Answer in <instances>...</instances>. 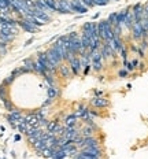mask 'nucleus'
I'll return each instance as SVG.
<instances>
[{"instance_id":"nucleus-22","label":"nucleus","mask_w":148,"mask_h":159,"mask_svg":"<svg viewBox=\"0 0 148 159\" xmlns=\"http://www.w3.org/2000/svg\"><path fill=\"white\" fill-rule=\"evenodd\" d=\"M24 66L25 67H28L30 72H33V69H34V60L33 59H25Z\"/></svg>"},{"instance_id":"nucleus-29","label":"nucleus","mask_w":148,"mask_h":159,"mask_svg":"<svg viewBox=\"0 0 148 159\" xmlns=\"http://www.w3.org/2000/svg\"><path fill=\"white\" fill-rule=\"evenodd\" d=\"M4 107H6V110H8V111L11 112V111H14V110H15V108H14V106H12L11 104V102H10V100H6V102H4Z\"/></svg>"},{"instance_id":"nucleus-15","label":"nucleus","mask_w":148,"mask_h":159,"mask_svg":"<svg viewBox=\"0 0 148 159\" xmlns=\"http://www.w3.org/2000/svg\"><path fill=\"white\" fill-rule=\"evenodd\" d=\"M16 22H18V26H21L24 30H26V32H29V33H34V32L39 30L37 26H34V25H32V24H29L28 21H25L24 18H22V19H16Z\"/></svg>"},{"instance_id":"nucleus-24","label":"nucleus","mask_w":148,"mask_h":159,"mask_svg":"<svg viewBox=\"0 0 148 159\" xmlns=\"http://www.w3.org/2000/svg\"><path fill=\"white\" fill-rule=\"evenodd\" d=\"M47 6L52 10V12H56V0H44Z\"/></svg>"},{"instance_id":"nucleus-25","label":"nucleus","mask_w":148,"mask_h":159,"mask_svg":"<svg viewBox=\"0 0 148 159\" xmlns=\"http://www.w3.org/2000/svg\"><path fill=\"white\" fill-rule=\"evenodd\" d=\"M111 0H93V4L95 6H99V7H104V6H107L110 4Z\"/></svg>"},{"instance_id":"nucleus-19","label":"nucleus","mask_w":148,"mask_h":159,"mask_svg":"<svg viewBox=\"0 0 148 159\" xmlns=\"http://www.w3.org/2000/svg\"><path fill=\"white\" fill-rule=\"evenodd\" d=\"M58 89H56V87L55 85H49L48 88H47V95H48V99H51V100H54L58 96Z\"/></svg>"},{"instance_id":"nucleus-4","label":"nucleus","mask_w":148,"mask_h":159,"mask_svg":"<svg viewBox=\"0 0 148 159\" xmlns=\"http://www.w3.org/2000/svg\"><path fill=\"white\" fill-rule=\"evenodd\" d=\"M130 11H132L134 22H140V21L144 18V4L143 3L133 4L132 7H130Z\"/></svg>"},{"instance_id":"nucleus-12","label":"nucleus","mask_w":148,"mask_h":159,"mask_svg":"<svg viewBox=\"0 0 148 159\" xmlns=\"http://www.w3.org/2000/svg\"><path fill=\"white\" fill-rule=\"evenodd\" d=\"M108 44L111 45V48L117 52V54H118V52L122 49V47H125L124 39H122L121 36H114V37H112V40H110V41H108Z\"/></svg>"},{"instance_id":"nucleus-27","label":"nucleus","mask_w":148,"mask_h":159,"mask_svg":"<svg viewBox=\"0 0 148 159\" xmlns=\"http://www.w3.org/2000/svg\"><path fill=\"white\" fill-rule=\"evenodd\" d=\"M139 47H140L143 51L148 49V39H141L140 43H139Z\"/></svg>"},{"instance_id":"nucleus-21","label":"nucleus","mask_w":148,"mask_h":159,"mask_svg":"<svg viewBox=\"0 0 148 159\" xmlns=\"http://www.w3.org/2000/svg\"><path fill=\"white\" fill-rule=\"evenodd\" d=\"M122 66H124V69H126L129 73H133L136 69L133 67V64H132V62L130 60H128V59H124V62H122Z\"/></svg>"},{"instance_id":"nucleus-36","label":"nucleus","mask_w":148,"mask_h":159,"mask_svg":"<svg viewBox=\"0 0 148 159\" xmlns=\"http://www.w3.org/2000/svg\"><path fill=\"white\" fill-rule=\"evenodd\" d=\"M32 41H33V39H30V40H28V41H26V44H25V45H29V44H30V43H32Z\"/></svg>"},{"instance_id":"nucleus-26","label":"nucleus","mask_w":148,"mask_h":159,"mask_svg":"<svg viewBox=\"0 0 148 159\" xmlns=\"http://www.w3.org/2000/svg\"><path fill=\"white\" fill-rule=\"evenodd\" d=\"M129 74H130V73H129L126 69H124V67L118 70V77H121V78H126V77H129Z\"/></svg>"},{"instance_id":"nucleus-17","label":"nucleus","mask_w":148,"mask_h":159,"mask_svg":"<svg viewBox=\"0 0 148 159\" xmlns=\"http://www.w3.org/2000/svg\"><path fill=\"white\" fill-rule=\"evenodd\" d=\"M78 123V118L76 117V114H70L64 118V125L66 126H76Z\"/></svg>"},{"instance_id":"nucleus-32","label":"nucleus","mask_w":148,"mask_h":159,"mask_svg":"<svg viewBox=\"0 0 148 159\" xmlns=\"http://www.w3.org/2000/svg\"><path fill=\"white\" fill-rule=\"evenodd\" d=\"M139 63H140V62H139V59H133L132 60V64H133V67H134V69L139 67Z\"/></svg>"},{"instance_id":"nucleus-6","label":"nucleus","mask_w":148,"mask_h":159,"mask_svg":"<svg viewBox=\"0 0 148 159\" xmlns=\"http://www.w3.org/2000/svg\"><path fill=\"white\" fill-rule=\"evenodd\" d=\"M91 106L95 108H106L110 106V100L103 96H93L91 99Z\"/></svg>"},{"instance_id":"nucleus-35","label":"nucleus","mask_w":148,"mask_h":159,"mask_svg":"<svg viewBox=\"0 0 148 159\" xmlns=\"http://www.w3.org/2000/svg\"><path fill=\"white\" fill-rule=\"evenodd\" d=\"M14 139H15L16 141H19V140H21V136H19V135H15V137H14Z\"/></svg>"},{"instance_id":"nucleus-33","label":"nucleus","mask_w":148,"mask_h":159,"mask_svg":"<svg viewBox=\"0 0 148 159\" xmlns=\"http://www.w3.org/2000/svg\"><path fill=\"white\" fill-rule=\"evenodd\" d=\"M144 16L145 18H148V1L144 4Z\"/></svg>"},{"instance_id":"nucleus-5","label":"nucleus","mask_w":148,"mask_h":159,"mask_svg":"<svg viewBox=\"0 0 148 159\" xmlns=\"http://www.w3.org/2000/svg\"><path fill=\"white\" fill-rule=\"evenodd\" d=\"M69 67L71 70L73 76H80L81 73H82V66H81V62H80V56H73L71 59L67 62Z\"/></svg>"},{"instance_id":"nucleus-1","label":"nucleus","mask_w":148,"mask_h":159,"mask_svg":"<svg viewBox=\"0 0 148 159\" xmlns=\"http://www.w3.org/2000/svg\"><path fill=\"white\" fill-rule=\"evenodd\" d=\"M97 30H99V36L103 43H108L110 40H112V37L115 36L114 34V28L107 19H102L97 22Z\"/></svg>"},{"instance_id":"nucleus-23","label":"nucleus","mask_w":148,"mask_h":159,"mask_svg":"<svg viewBox=\"0 0 148 159\" xmlns=\"http://www.w3.org/2000/svg\"><path fill=\"white\" fill-rule=\"evenodd\" d=\"M128 52H129V49H128V47L125 45V47H122V49L118 52V55H121L122 60H124V59H128Z\"/></svg>"},{"instance_id":"nucleus-14","label":"nucleus","mask_w":148,"mask_h":159,"mask_svg":"<svg viewBox=\"0 0 148 159\" xmlns=\"http://www.w3.org/2000/svg\"><path fill=\"white\" fill-rule=\"evenodd\" d=\"M76 117L78 119H87V118H91L89 117V108H88V106H85V104H80L78 107H77V110H76Z\"/></svg>"},{"instance_id":"nucleus-7","label":"nucleus","mask_w":148,"mask_h":159,"mask_svg":"<svg viewBox=\"0 0 148 159\" xmlns=\"http://www.w3.org/2000/svg\"><path fill=\"white\" fill-rule=\"evenodd\" d=\"M70 7L71 12H78V14H87L89 11V8L81 0H70Z\"/></svg>"},{"instance_id":"nucleus-3","label":"nucleus","mask_w":148,"mask_h":159,"mask_svg":"<svg viewBox=\"0 0 148 159\" xmlns=\"http://www.w3.org/2000/svg\"><path fill=\"white\" fill-rule=\"evenodd\" d=\"M99 51H100V54H102V56H103V59L106 60V62H110V60H112V59H117V56H118V54L112 49L111 45H110L108 43L102 44V47L99 48Z\"/></svg>"},{"instance_id":"nucleus-16","label":"nucleus","mask_w":148,"mask_h":159,"mask_svg":"<svg viewBox=\"0 0 148 159\" xmlns=\"http://www.w3.org/2000/svg\"><path fill=\"white\" fill-rule=\"evenodd\" d=\"M97 129V126H92V125H84L80 129V136L82 137H89V136H95V130Z\"/></svg>"},{"instance_id":"nucleus-9","label":"nucleus","mask_w":148,"mask_h":159,"mask_svg":"<svg viewBox=\"0 0 148 159\" xmlns=\"http://www.w3.org/2000/svg\"><path fill=\"white\" fill-rule=\"evenodd\" d=\"M56 12H59V14H71L70 0H56Z\"/></svg>"},{"instance_id":"nucleus-10","label":"nucleus","mask_w":148,"mask_h":159,"mask_svg":"<svg viewBox=\"0 0 148 159\" xmlns=\"http://www.w3.org/2000/svg\"><path fill=\"white\" fill-rule=\"evenodd\" d=\"M80 136V129L76 126H66V129H64V133H63V137L66 140H70V141H73L74 143V139L76 137H78Z\"/></svg>"},{"instance_id":"nucleus-13","label":"nucleus","mask_w":148,"mask_h":159,"mask_svg":"<svg viewBox=\"0 0 148 159\" xmlns=\"http://www.w3.org/2000/svg\"><path fill=\"white\" fill-rule=\"evenodd\" d=\"M58 73H59L60 77L64 80H70L73 77V73H71V70H70V67H69V64L63 63V62L58 66Z\"/></svg>"},{"instance_id":"nucleus-31","label":"nucleus","mask_w":148,"mask_h":159,"mask_svg":"<svg viewBox=\"0 0 148 159\" xmlns=\"http://www.w3.org/2000/svg\"><path fill=\"white\" fill-rule=\"evenodd\" d=\"M137 55L140 56V58H145V51H143V49L139 47V49H137Z\"/></svg>"},{"instance_id":"nucleus-34","label":"nucleus","mask_w":148,"mask_h":159,"mask_svg":"<svg viewBox=\"0 0 148 159\" xmlns=\"http://www.w3.org/2000/svg\"><path fill=\"white\" fill-rule=\"evenodd\" d=\"M137 69H140V70H144V69H145V63H144V62H140V63H139V67H137Z\"/></svg>"},{"instance_id":"nucleus-2","label":"nucleus","mask_w":148,"mask_h":159,"mask_svg":"<svg viewBox=\"0 0 148 159\" xmlns=\"http://www.w3.org/2000/svg\"><path fill=\"white\" fill-rule=\"evenodd\" d=\"M91 67L95 73H100L104 69V59L99 49L93 51L92 54V60H91Z\"/></svg>"},{"instance_id":"nucleus-20","label":"nucleus","mask_w":148,"mask_h":159,"mask_svg":"<svg viewBox=\"0 0 148 159\" xmlns=\"http://www.w3.org/2000/svg\"><path fill=\"white\" fill-rule=\"evenodd\" d=\"M107 21L112 25V28L117 26V25H118V12H111V14L107 16Z\"/></svg>"},{"instance_id":"nucleus-37","label":"nucleus","mask_w":148,"mask_h":159,"mask_svg":"<svg viewBox=\"0 0 148 159\" xmlns=\"http://www.w3.org/2000/svg\"><path fill=\"white\" fill-rule=\"evenodd\" d=\"M112 1H121V0H112Z\"/></svg>"},{"instance_id":"nucleus-8","label":"nucleus","mask_w":148,"mask_h":159,"mask_svg":"<svg viewBox=\"0 0 148 159\" xmlns=\"http://www.w3.org/2000/svg\"><path fill=\"white\" fill-rule=\"evenodd\" d=\"M80 151L87 152V154H89V155L95 156V158H97V159H102V158H103V148L100 147V145H92V147H84V148H81Z\"/></svg>"},{"instance_id":"nucleus-11","label":"nucleus","mask_w":148,"mask_h":159,"mask_svg":"<svg viewBox=\"0 0 148 159\" xmlns=\"http://www.w3.org/2000/svg\"><path fill=\"white\" fill-rule=\"evenodd\" d=\"M130 33H132V37L134 41H140L143 39V28H141L140 22H134L130 29Z\"/></svg>"},{"instance_id":"nucleus-18","label":"nucleus","mask_w":148,"mask_h":159,"mask_svg":"<svg viewBox=\"0 0 148 159\" xmlns=\"http://www.w3.org/2000/svg\"><path fill=\"white\" fill-rule=\"evenodd\" d=\"M81 44H82V48L84 49H89V45H91V36L88 33H84L81 34Z\"/></svg>"},{"instance_id":"nucleus-28","label":"nucleus","mask_w":148,"mask_h":159,"mask_svg":"<svg viewBox=\"0 0 148 159\" xmlns=\"http://www.w3.org/2000/svg\"><path fill=\"white\" fill-rule=\"evenodd\" d=\"M89 117H91V118H99V117H100V112L97 111V110L89 108Z\"/></svg>"},{"instance_id":"nucleus-30","label":"nucleus","mask_w":148,"mask_h":159,"mask_svg":"<svg viewBox=\"0 0 148 159\" xmlns=\"http://www.w3.org/2000/svg\"><path fill=\"white\" fill-rule=\"evenodd\" d=\"M14 80H15V76H12V74H11V76L8 77V78H6V81H4V84H6V85H8V84H11L12 81H14Z\"/></svg>"}]
</instances>
